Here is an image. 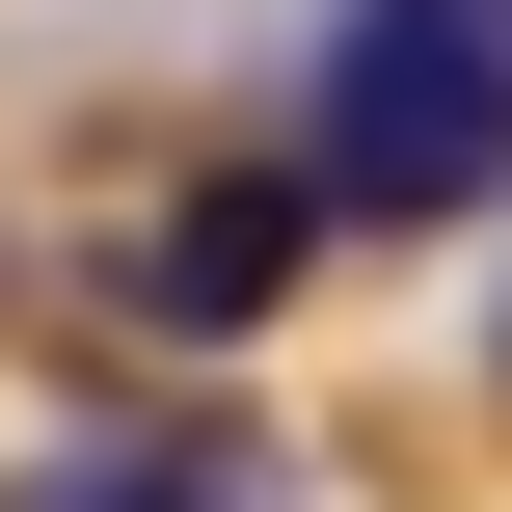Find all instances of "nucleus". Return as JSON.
Masks as SVG:
<instances>
[{
  "label": "nucleus",
  "mask_w": 512,
  "mask_h": 512,
  "mask_svg": "<svg viewBox=\"0 0 512 512\" xmlns=\"http://www.w3.org/2000/svg\"><path fill=\"white\" fill-rule=\"evenodd\" d=\"M297 189H351V216L512 189V54L432 27V0H351V27H324V108H297Z\"/></svg>",
  "instance_id": "f257e3e1"
},
{
  "label": "nucleus",
  "mask_w": 512,
  "mask_h": 512,
  "mask_svg": "<svg viewBox=\"0 0 512 512\" xmlns=\"http://www.w3.org/2000/svg\"><path fill=\"white\" fill-rule=\"evenodd\" d=\"M297 243H324V189H297V162H270V189H189V216H162V324H270V270H297Z\"/></svg>",
  "instance_id": "f03ea898"
},
{
  "label": "nucleus",
  "mask_w": 512,
  "mask_h": 512,
  "mask_svg": "<svg viewBox=\"0 0 512 512\" xmlns=\"http://www.w3.org/2000/svg\"><path fill=\"white\" fill-rule=\"evenodd\" d=\"M81 512H270L243 459H81Z\"/></svg>",
  "instance_id": "7ed1b4c3"
},
{
  "label": "nucleus",
  "mask_w": 512,
  "mask_h": 512,
  "mask_svg": "<svg viewBox=\"0 0 512 512\" xmlns=\"http://www.w3.org/2000/svg\"><path fill=\"white\" fill-rule=\"evenodd\" d=\"M432 27H486V54H512V0H432Z\"/></svg>",
  "instance_id": "20e7f679"
}]
</instances>
